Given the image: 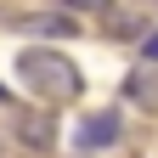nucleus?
I'll list each match as a JSON object with an SVG mask.
<instances>
[{
    "instance_id": "1",
    "label": "nucleus",
    "mask_w": 158,
    "mask_h": 158,
    "mask_svg": "<svg viewBox=\"0 0 158 158\" xmlns=\"http://www.w3.org/2000/svg\"><path fill=\"white\" fill-rule=\"evenodd\" d=\"M17 79H23L28 96H40V102H51V107L79 102V90H85L79 68L68 62L62 51H51V45H23V51H17Z\"/></svg>"
},
{
    "instance_id": "2",
    "label": "nucleus",
    "mask_w": 158,
    "mask_h": 158,
    "mask_svg": "<svg viewBox=\"0 0 158 158\" xmlns=\"http://www.w3.org/2000/svg\"><path fill=\"white\" fill-rule=\"evenodd\" d=\"M11 135H17V147H28V152H51L56 147V124H51L45 113H17Z\"/></svg>"
},
{
    "instance_id": "3",
    "label": "nucleus",
    "mask_w": 158,
    "mask_h": 158,
    "mask_svg": "<svg viewBox=\"0 0 158 158\" xmlns=\"http://www.w3.org/2000/svg\"><path fill=\"white\" fill-rule=\"evenodd\" d=\"M124 96L158 113V62H141V68H135V73L124 79Z\"/></svg>"
},
{
    "instance_id": "4",
    "label": "nucleus",
    "mask_w": 158,
    "mask_h": 158,
    "mask_svg": "<svg viewBox=\"0 0 158 158\" xmlns=\"http://www.w3.org/2000/svg\"><path fill=\"white\" fill-rule=\"evenodd\" d=\"M17 34H73V11H28L17 17Z\"/></svg>"
},
{
    "instance_id": "5",
    "label": "nucleus",
    "mask_w": 158,
    "mask_h": 158,
    "mask_svg": "<svg viewBox=\"0 0 158 158\" xmlns=\"http://www.w3.org/2000/svg\"><path fill=\"white\" fill-rule=\"evenodd\" d=\"M79 141L85 147H113L118 141V113H90L85 124H79Z\"/></svg>"
},
{
    "instance_id": "6",
    "label": "nucleus",
    "mask_w": 158,
    "mask_h": 158,
    "mask_svg": "<svg viewBox=\"0 0 158 158\" xmlns=\"http://www.w3.org/2000/svg\"><path fill=\"white\" fill-rule=\"evenodd\" d=\"M102 17H107V34H113V40H147V28H141V11H118V6H107Z\"/></svg>"
},
{
    "instance_id": "7",
    "label": "nucleus",
    "mask_w": 158,
    "mask_h": 158,
    "mask_svg": "<svg viewBox=\"0 0 158 158\" xmlns=\"http://www.w3.org/2000/svg\"><path fill=\"white\" fill-rule=\"evenodd\" d=\"M56 6H62V11H107L113 0H56Z\"/></svg>"
},
{
    "instance_id": "8",
    "label": "nucleus",
    "mask_w": 158,
    "mask_h": 158,
    "mask_svg": "<svg viewBox=\"0 0 158 158\" xmlns=\"http://www.w3.org/2000/svg\"><path fill=\"white\" fill-rule=\"evenodd\" d=\"M141 56H147V62H158V34H147V40H141Z\"/></svg>"
},
{
    "instance_id": "9",
    "label": "nucleus",
    "mask_w": 158,
    "mask_h": 158,
    "mask_svg": "<svg viewBox=\"0 0 158 158\" xmlns=\"http://www.w3.org/2000/svg\"><path fill=\"white\" fill-rule=\"evenodd\" d=\"M0 102H6V96H0Z\"/></svg>"
},
{
    "instance_id": "10",
    "label": "nucleus",
    "mask_w": 158,
    "mask_h": 158,
    "mask_svg": "<svg viewBox=\"0 0 158 158\" xmlns=\"http://www.w3.org/2000/svg\"><path fill=\"white\" fill-rule=\"evenodd\" d=\"M147 6H152V0H147Z\"/></svg>"
},
{
    "instance_id": "11",
    "label": "nucleus",
    "mask_w": 158,
    "mask_h": 158,
    "mask_svg": "<svg viewBox=\"0 0 158 158\" xmlns=\"http://www.w3.org/2000/svg\"><path fill=\"white\" fill-rule=\"evenodd\" d=\"M152 6H158V0H152Z\"/></svg>"
}]
</instances>
